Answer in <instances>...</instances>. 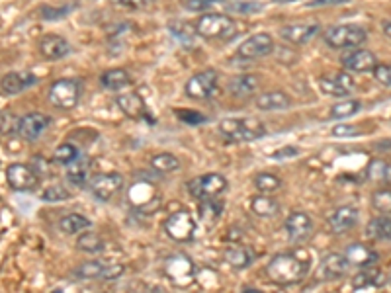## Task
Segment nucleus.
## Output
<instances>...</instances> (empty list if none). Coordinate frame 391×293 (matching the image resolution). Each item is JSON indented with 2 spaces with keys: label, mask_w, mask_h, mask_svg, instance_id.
Instances as JSON below:
<instances>
[{
  "label": "nucleus",
  "mask_w": 391,
  "mask_h": 293,
  "mask_svg": "<svg viewBox=\"0 0 391 293\" xmlns=\"http://www.w3.org/2000/svg\"><path fill=\"white\" fill-rule=\"evenodd\" d=\"M311 270V258L304 252H282L266 264V276L278 285H294L304 282Z\"/></svg>",
  "instance_id": "obj_1"
},
{
  "label": "nucleus",
  "mask_w": 391,
  "mask_h": 293,
  "mask_svg": "<svg viewBox=\"0 0 391 293\" xmlns=\"http://www.w3.org/2000/svg\"><path fill=\"white\" fill-rule=\"evenodd\" d=\"M220 133L231 143H250L262 139L266 127L257 117H227L220 122Z\"/></svg>",
  "instance_id": "obj_2"
},
{
  "label": "nucleus",
  "mask_w": 391,
  "mask_h": 293,
  "mask_svg": "<svg viewBox=\"0 0 391 293\" xmlns=\"http://www.w3.org/2000/svg\"><path fill=\"white\" fill-rule=\"evenodd\" d=\"M194 31L204 39H227L235 36V22L221 12H206L194 24Z\"/></svg>",
  "instance_id": "obj_3"
},
{
  "label": "nucleus",
  "mask_w": 391,
  "mask_h": 293,
  "mask_svg": "<svg viewBox=\"0 0 391 293\" xmlns=\"http://www.w3.org/2000/svg\"><path fill=\"white\" fill-rule=\"evenodd\" d=\"M368 39V31L358 24H341L325 29L323 41L333 49H354L360 48Z\"/></svg>",
  "instance_id": "obj_4"
},
{
  "label": "nucleus",
  "mask_w": 391,
  "mask_h": 293,
  "mask_svg": "<svg viewBox=\"0 0 391 293\" xmlns=\"http://www.w3.org/2000/svg\"><path fill=\"white\" fill-rule=\"evenodd\" d=\"M83 94V86L75 78H59L49 86L48 100L59 110H73L77 108Z\"/></svg>",
  "instance_id": "obj_5"
},
{
  "label": "nucleus",
  "mask_w": 391,
  "mask_h": 293,
  "mask_svg": "<svg viewBox=\"0 0 391 293\" xmlns=\"http://www.w3.org/2000/svg\"><path fill=\"white\" fill-rule=\"evenodd\" d=\"M229 188V182L223 174L218 172H210V174H204L188 182V192H190L192 198L200 199H215L220 198L225 190Z\"/></svg>",
  "instance_id": "obj_6"
},
{
  "label": "nucleus",
  "mask_w": 391,
  "mask_h": 293,
  "mask_svg": "<svg viewBox=\"0 0 391 293\" xmlns=\"http://www.w3.org/2000/svg\"><path fill=\"white\" fill-rule=\"evenodd\" d=\"M164 233L176 243H190L196 236V221L188 209H178L164 221Z\"/></svg>",
  "instance_id": "obj_7"
},
{
  "label": "nucleus",
  "mask_w": 391,
  "mask_h": 293,
  "mask_svg": "<svg viewBox=\"0 0 391 293\" xmlns=\"http://www.w3.org/2000/svg\"><path fill=\"white\" fill-rule=\"evenodd\" d=\"M125 186V178L120 172H104L98 174L88 182V190L92 194V198L98 201H110L114 199Z\"/></svg>",
  "instance_id": "obj_8"
},
{
  "label": "nucleus",
  "mask_w": 391,
  "mask_h": 293,
  "mask_svg": "<svg viewBox=\"0 0 391 293\" xmlns=\"http://www.w3.org/2000/svg\"><path fill=\"white\" fill-rule=\"evenodd\" d=\"M218 78L220 75L215 69H206V71L196 73L186 83V94L194 100H210L218 90Z\"/></svg>",
  "instance_id": "obj_9"
},
{
  "label": "nucleus",
  "mask_w": 391,
  "mask_h": 293,
  "mask_svg": "<svg viewBox=\"0 0 391 293\" xmlns=\"http://www.w3.org/2000/svg\"><path fill=\"white\" fill-rule=\"evenodd\" d=\"M284 229H286L287 241L292 245H304L313 236L315 223L306 211H294V213L287 215Z\"/></svg>",
  "instance_id": "obj_10"
},
{
  "label": "nucleus",
  "mask_w": 391,
  "mask_h": 293,
  "mask_svg": "<svg viewBox=\"0 0 391 293\" xmlns=\"http://www.w3.org/2000/svg\"><path fill=\"white\" fill-rule=\"evenodd\" d=\"M319 88L325 94L334 96V98H346L354 92L356 83L350 73L346 71H339V73H329L319 78Z\"/></svg>",
  "instance_id": "obj_11"
},
{
  "label": "nucleus",
  "mask_w": 391,
  "mask_h": 293,
  "mask_svg": "<svg viewBox=\"0 0 391 293\" xmlns=\"http://www.w3.org/2000/svg\"><path fill=\"white\" fill-rule=\"evenodd\" d=\"M49 125H51V117L49 115L39 114V112H29V114L18 117L16 131L26 141H38L39 137L48 131Z\"/></svg>",
  "instance_id": "obj_12"
},
{
  "label": "nucleus",
  "mask_w": 391,
  "mask_h": 293,
  "mask_svg": "<svg viewBox=\"0 0 391 293\" xmlns=\"http://www.w3.org/2000/svg\"><path fill=\"white\" fill-rule=\"evenodd\" d=\"M124 274V266H110L100 260H88L73 272L77 280H114Z\"/></svg>",
  "instance_id": "obj_13"
},
{
  "label": "nucleus",
  "mask_w": 391,
  "mask_h": 293,
  "mask_svg": "<svg viewBox=\"0 0 391 293\" xmlns=\"http://www.w3.org/2000/svg\"><path fill=\"white\" fill-rule=\"evenodd\" d=\"M321 26L317 22H297V24H287L280 28V38L292 45H307L313 38L319 36Z\"/></svg>",
  "instance_id": "obj_14"
},
{
  "label": "nucleus",
  "mask_w": 391,
  "mask_h": 293,
  "mask_svg": "<svg viewBox=\"0 0 391 293\" xmlns=\"http://www.w3.org/2000/svg\"><path fill=\"white\" fill-rule=\"evenodd\" d=\"M39 176L34 172V169L29 164H20L14 162L10 164L8 171H6V182L12 190L16 192H31V190L38 188Z\"/></svg>",
  "instance_id": "obj_15"
},
{
  "label": "nucleus",
  "mask_w": 391,
  "mask_h": 293,
  "mask_svg": "<svg viewBox=\"0 0 391 293\" xmlns=\"http://www.w3.org/2000/svg\"><path fill=\"white\" fill-rule=\"evenodd\" d=\"M276 49L274 38L270 34H255L245 39L237 49V55L243 59H260L270 55Z\"/></svg>",
  "instance_id": "obj_16"
},
{
  "label": "nucleus",
  "mask_w": 391,
  "mask_h": 293,
  "mask_svg": "<svg viewBox=\"0 0 391 293\" xmlns=\"http://www.w3.org/2000/svg\"><path fill=\"white\" fill-rule=\"evenodd\" d=\"M348 270H350V264H348L346 256L331 252L321 260L319 270H317V280L319 282H334V280H341L348 274Z\"/></svg>",
  "instance_id": "obj_17"
},
{
  "label": "nucleus",
  "mask_w": 391,
  "mask_h": 293,
  "mask_svg": "<svg viewBox=\"0 0 391 293\" xmlns=\"http://www.w3.org/2000/svg\"><path fill=\"white\" fill-rule=\"evenodd\" d=\"M360 221V211L356 206H341L329 215V229L333 235H343L354 229Z\"/></svg>",
  "instance_id": "obj_18"
},
{
  "label": "nucleus",
  "mask_w": 391,
  "mask_h": 293,
  "mask_svg": "<svg viewBox=\"0 0 391 293\" xmlns=\"http://www.w3.org/2000/svg\"><path fill=\"white\" fill-rule=\"evenodd\" d=\"M38 85V76L29 71H14V73H8V75L2 76L0 80V90L4 94L8 96H16L22 94L24 90H28L31 86Z\"/></svg>",
  "instance_id": "obj_19"
},
{
  "label": "nucleus",
  "mask_w": 391,
  "mask_h": 293,
  "mask_svg": "<svg viewBox=\"0 0 391 293\" xmlns=\"http://www.w3.org/2000/svg\"><path fill=\"white\" fill-rule=\"evenodd\" d=\"M39 53L48 61H61L73 53V48L65 38H61L57 34H48L39 41Z\"/></svg>",
  "instance_id": "obj_20"
},
{
  "label": "nucleus",
  "mask_w": 391,
  "mask_h": 293,
  "mask_svg": "<svg viewBox=\"0 0 391 293\" xmlns=\"http://www.w3.org/2000/svg\"><path fill=\"white\" fill-rule=\"evenodd\" d=\"M343 66L346 73H374L378 66V59L368 49H354L343 57Z\"/></svg>",
  "instance_id": "obj_21"
},
{
  "label": "nucleus",
  "mask_w": 391,
  "mask_h": 293,
  "mask_svg": "<svg viewBox=\"0 0 391 293\" xmlns=\"http://www.w3.org/2000/svg\"><path fill=\"white\" fill-rule=\"evenodd\" d=\"M344 256H346V260H348V264L350 268H370L374 266L378 260H380V255L374 250L372 246L364 245V243H353V245L346 246V250H344Z\"/></svg>",
  "instance_id": "obj_22"
},
{
  "label": "nucleus",
  "mask_w": 391,
  "mask_h": 293,
  "mask_svg": "<svg viewBox=\"0 0 391 293\" xmlns=\"http://www.w3.org/2000/svg\"><path fill=\"white\" fill-rule=\"evenodd\" d=\"M194 272H196V268L192 264V260L184 255H174L166 258V262H164V274L169 276L172 282L184 284L194 278Z\"/></svg>",
  "instance_id": "obj_23"
},
{
  "label": "nucleus",
  "mask_w": 391,
  "mask_h": 293,
  "mask_svg": "<svg viewBox=\"0 0 391 293\" xmlns=\"http://www.w3.org/2000/svg\"><path fill=\"white\" fill-rule=\"evenodd\" d=\"M390 282L388 274L380 268H362L360 272L353 276V287L354 290H366V287H383Z\"/></svg>",
  "instance_id": "obj_24"
},
{
  "label": "nucleus",
  "mask_w": 391,
  "mask_h": 293,
  "mask_svg": "<svg viewBox=\"0 0 391 293\" xmlns=\"http://www.w3.org/2000/svg\"><path fill=\"white\" fill-rule=\"evenodd\" d=\"M255 104L262 112H280V110L292 108V98L286 92H282V90H270V92L257 96Z\"/></svg>",
  "instance_id": "obj_25"
},
{
  "label": "nucleus",
  "mask_w": 391,
  "mask_h": 293,
  "mask_svg": "<svg viewBox=\"0 0 391 293\" xmlns=\"http://www.w3.org/2000/svg\"><path fill=\"white\" fill-rule=\"evenodd\" d=\"M90 171H92V162L88 157H78L77 161H73L67 166V182L77 186V188H83L90 182Z\"/></svg>",
  "instance_id": "obj_26"
},
{
  "label": "nucleus",
  "mask_w": 391,
  "mask_h": 293,
  "mask_svg": "<svg viewBox=\"0 0 391 293\" xmlns=\"http://www.w3.org/2000/svg\"><path fill=\"white\" fill-rule=\"evenodd\" d=\"M115 104H118V108H120L127 117L137 120V117L147 115V108H145L143 98L137 94V92H124V94H120L115 98Z\"/></svg>",
  "instance_id": "obj_27"
},
{
  "label": "nucleus",
  "mask_w": 391,
  "mask_h": 293,
  "mask_svg": "<svg viewBox=\"0 0 391 293\" xmlns=\"http://www.w3.org/2000/svg\"><path fill=\"white\" fill-rule=\"evenodd\" d=\"M225 262L235 270H245L255 262V250L245 245H231L225 250Z\"/></svg>",
  "instance_id": "obj_28"
},
{
  "label": "nucleus",
  "mask_w": 391,
  "mask_h": 293,
  "mask_svg": "<svg viewBox=\"0 0 391 293\" xmlns=\"http://www.w3.org/2000/svg\"><path fill=\"white\" fill-rule=\"evenodd\" d=\"M260 86V78L257 75H237L231 78L229 92L235 98H248L258 92Z\"/></svg>",
  "instance_id": "obj_29"
},
{
  "label": "nucleus",
  "mask_w": 391,
  "mask_h": 293,
  "mask_svg": "<svg viewBox=\"0 0 391 293\" xmlns=\"http://www.w3.org/2000/svg\"><path fill=\"white\" fill-rule=\"evenodd\" d=\"M366 236L378 243H391V215H378L368 221Z\"/></svg>",
  "instance_id": "obj_30"
},
{
  "label": "nucleus",
  "mask_w": 391,
  "mask_h": 293,
  "mask_svg": "<svg viewBox=\"0 0 391 293\" xmlns=\"http://www.w3.org/2000/svg\"><path fill=\"white\" fill-rule=\"evenodd\" d=\"M100 85L106 90L118 92V90H124V88L131 85V76H129V73L125 69H110V71H106L104 75L100 76Z\"/></svg>",
  "instance_id": "obj_31"
},
{
  "label": "nucleus",
  "mask_w": 391,
  "mask_h": 293,
  "mask_svg": "<svg viewBox=\"0 0 391 293\" xmlns=\"http://www.w3.org/2000/svg\"><path fill=\"white\" fill-rule=\"evenodd\" d=\"M250 209L258 217H274L280 213V203L274 199V196L260 194L250 199Z\"/></svg>",
  "instance_id": "obj_32"
},
{
  "label": "nucleus",
  "mask_w": 391,
  "mask_h": 293,
  "mask_svg": "<svg viewBox=\"0 0 391 293\" xmlns=\"http://www.w3.org/2000/svg\"><path fill=\"white\" fill-rule=\"evenodd\" d=\"M57 227L65 235H80V233H85L86 229L90 227V219H86L80 213H69V215H63L59 219Z\"/></svg>",
  "instance_id": "obj_33"
},
{
  "label": "nucleus",
  "mask_w": 391,
  "mask_h": 293,
  "mask_svg": "<svg viewBox=\"0 0 391 293\" xmlns=\"http://www.w3.org/2000/svg\"><path fill=\"white\" fill-rule=\"evenodd\" d=\"M77 248L86 255H98L104 250V238L94 231H85L77 238Z\"/></svg>",
  "instance_id": "obj_34"
},
{
  "label": "nucleus",
  "mask_w": 391,
  "mask_h": 293,
  "mask_svg": "<svg viewBox=\"0 0 391 293\" xmlns=\"http://www.w3.org/2000/svg\"><path fill=\"white\" fill-rule=\"evenodd\" d=\"M151 169L159 174H171V172H176L180 169V161L178 157H174L172 152H159L151 157Z\"/></svg>",
  "instance_id": "obj_35"
},
{
  "label": "nucleus",
  "mask_w": 391,
  "mask_h": 293,
  "mask_svg": "<svg viewBox=\"0 0 391 293\" xmlns=\"http://www.w3.org/2000/svg\"><path fill=\"white\" fill-rule=\"evenodd\" d=\"M255 186L260 194H266V196H272L276 194L278 190L282 188V178L272 174V172H260L255 176Z\"/></svg>",
  "instance_id": "obj_36"
},
{
  "label": "nucleus",
  "mask_w": 391,
  "mask_h": 293,
  "mask_svg": "<svg viewBox=\"0 0 391 293\" xmlns=\"http://www.w3.org/2000/svg\"><path fill=\"white\" fill-rule=\"evenodd\" d=\"M262 6L264 4L257 0H225L223 10L233 12V14H255V12H260Z\"/></svg>",
  "instance_id": "obj_37"
},
{
  "label": "nucleus",
  "mask_w": 391,
  "mask_h": 293,
  "mask_svg": "<svg viewBox=\"0 0 391 293\" xmlns=\"http://www.w3.org/2000/svg\"><path fill=\"white\" fill-rule=\"evenodd\" d=\"M78 157H80V152H78V147L77 145H73V143H63V145H59L55 152H53V162L55 164H61V166H69L73 161H77Z\"/></svg>",
  "instance_id": "obj_38"
},
{
  "label": "nucleus",
  "mask_w": 391,
  "mask_h": 293,
  "mask_svg": "<svg viewBox=\"0 0 391 293\" xmlns=\"http://www.w3.org/2000/svg\"><path fill=\"white\" fill-rule=\"evenodd\" d=\"M223 213V203L215 199H204L200 206V217L206 223H215L220 215Z\"/></svg>",
  "instance_id": "obj_39"
},
{
  "label": "nucleus",
  "mask_w": 391,
  "mask_h": 293,
  "mask_svg": "<svg viewBox=\"0 0 391 293\" xmlns=\"http://www.w3.org/2000/svg\"><path fill=\"white\" fill-rule=\"evenodd\" d=\"M360 110V102L358 100H343V102H336L331 108V115L333 120H346V117H353L356 112Z\"/></svg>",
  "instance_id": "obj_40"
},
{
  "label": "nucleus",
  "mask_w": 391,
  "mask_h": 293,
  "mask_svg": "<svg viewBox=\"0 0 391 293\" xmlns=\"http://www.w3.org/2000/svg\"><path fill=\"white\" fill-rule=\"evenodd\" d=\"M372 208L380 215H391V190L382 188L376 190L372 194Z\"/></svg>",
  "instance_id": "obj_41"
},
{
  "label": "nucleus",
  "mask_w": 391,
  "mask_h": 293,
  "mask_svg": "<svg viewBox=\"0 0 391 293\" xmlns=\"http://www.w3.org/2000/svg\"><path fill=\"white\" fill-rule=\"evenodd\" d=\"M71 196L73 194H71V190L67 186H63V184H49L48 188H43L39 198L43 199V201H51L53 203V201H65Z\"/></svg>",
  "instance_id": "obj_42"
},
{
  "label": "nucleus",
  "mask_w": 391,
  "mask_h": 293,
  "mask_svg": "<svg viewBox=\"0 0 391 293\" xmlns=\"http://www.w3.org/2000/svg\"><path fill=\"white\" fill-rule=\"evenodd\" d=\"M73 10H75V6H71V4H67V6H43L39 10V18L45 20V22H57V20L69 16Z\"/></svg>",
  "instance_id": "obj_43"
},
{
  "label": "nucleus",
  "mask_w": 391,
  "mask_h": 293,
  "mask_svg": "<svg viewBox=\"0 0 391 293\" xmlns=\"http://www.w3.org/2000/svg\"><path fill=\"white\" fill-rule=\"evenodd\" d=\"M391 174L390 164L385 161H372L366 169V176L374 182H380V180H388Z\"/></svg>",
  "instance_id": "obj_44"
},
{
  "label": "nucleus",
  "mask_w": 391,
  "mask_h": 293,
  "mask_svg": "<svg viewBox=\"0 0 391 293\" xmlns=\"http://www.w3.org/2000/svg\"><path fill=\"white\" fill-rule=\"evenodd\" d=\"M225 0H184V6L190 12H208L213 8H223Z\"/></svg>",
  "instance_id": "obj_45"
},
{
  "label": "nucleus",
  "mask_w": 391,
  "mask_h": 293,
  "mask_svg": "<svg viewBox=\"0 0 391 293\" xmlns=\"http://www.w3.org/2000/svg\"><path fill=\"white\" fill-rule=\"evenodd\" d=\"M299 149L294 147V145H287V147H282L280 151H274L270 157L274 159V161H287V159H296L299 157Z\"/></svg>",
  "instance_id": "obj_46"
},
{
  "label": "nucleus",
  "mask_w": 391,
  "mask_h": 293,
  "mask_svg": "<svg viewBox=\"0 0 391 293\" xmlns=\"http://www.w3.org/2000/svg\"><path fill=\"white\" fill-rule=\"evenodd\" d=\"M374 78L383 86H391V65H378L374 69Z\"/></svg>",
  "instance_id": "obj_47"
},
{
  "label": "nucleus",
  "mask_w": 391,
  "mask_h": 293,
  "mask_svg": "<svg viewBox=\"0 0 391 293\" xmlns=\"http://www.w3.org/2000/svg\"><path fill=\"white\" fill-rule=\"evenodd\" d=\"M115 2L127 10H145L155 4V0H115Z\"/></svg>",
  "instance_id": "obj_48"
},
{
  "label": "nucleus",
  "mask_w": 391,
  "mask_h": 293,
  "mask_svg": "<svg viewBox=\"0 0 391 293\" xmlns=\"http://www.w3.org/2000/svg\"><path fill=\"white\" fill-rule=\"evenodd\" d=\"M31 169H34V172L38 174L39 178H43L45 174H49V171H51V162H48L43 157H34L31 159Z\"/></svg>",
  "instance_id": "obj_49"
},
{
  "label": "nucleus",
  "mask_w": 391,
  "mask_h": 293,
  "mask_svg": "<svg viewBox=\"0 0 391 293\" xmlns=\"http://www.w3.org/2000/svg\"><path fill=\"white\" fill-rule=\"evenodd\" d=\"M16 123L18 120H14L12 114H2L0 115V133H14L16 131Z\"/></svg>",
  "instance_id": "obj_50"
},
{
  "label": "nucleus",
  "mask_w": 391,
  "mask_h": 293,
  "mask_svg": "<svg viewBox=\"0 0 391 293\" xmlns=\"http://www.w3.org/2000/svg\"><path fill=\"white\" fill-rule=\"evenodd\" d=\"M350 0H309L306 6L307 8H327V6H341V4H348Z\"/></svg>",
  "instance_id": "obj_51"
},
{
  "label": "nucleus",
  "mask_w": 391,
  "mask_h": 293,
  "mask_svg": "<svg viewBox=\"0 0 391 293\" xmlns=\"http://www.w3.org/2000/svg\"><path fill=\"white\" fill-rule=\"evenodd\" d=\"M333 135L334 137H354L358 135V129L353 125H334Z\"/></svg>",
  "instance_id": "obj_52"
},
{
  "label": "nucleus",
  "mask_w": 391,
  "mask_h": 293,
  "mask_svg": "<svg viewBox=\"0 0 391 293\" xmlns=\"http://www.w3.org/2000/svg\"><path fill=\"white\" fill-rule=\"evenodd\" d=\"M391 139H385V141H378L376 143V149H378V151H390L391 147Z\"/></svg>",
  "instance_id": "obj_53"
},
{
  "label": "nucleus",
  "mask_w": 391,
  "mask_h": 293,
  "mask_svg": "<svg viewBox=\"0 0 391 293\" xmlns=\"http://www.w3.org/2000/svg\"><path fill=\"white\" fill-rule=\"evenodd\" d=\"M383 34L391 39V22H385V24H383Z\"/></svg>",
  "instance_id": "obj_54"
},
{
  "label": "nucleus",
  "mask_w": 391,
  "mask_h": 293,
  "mask_svg": "<svg viewBox=\"0 0 391 293\" xmlns=\"http://www.w3.org/2000/svg\"><path fill=\"white\" fill-rule=\"evenodd\" d=\"M241 293H264V292H260V290H257V287H243V290H241Z\"/></svg>",
  "instance_id": "obj_55"
},
{
  "label": "nucleus",
  "mask_w": 391,
  "mask_h": 293,
  "mask_svg": "<svg viewBox=\"0 0 391 293\" xmlns=\"http://www.w3.org/2000/svg\"><path fill=\"white\" fill-rule=\"evenodd\" d=\"M272 2H276V4H290V2H297V0H272Z\"/></svg>",
  "instance_id": "obj_56"
},
{
  "label": "nucleus",
  "mask_w": 391,
  "mask_h": 293,
  "mask_svg": "<svg viewBox=\"0 0 391 293\" xmlns=\"http://www.w3.org/2000/svg\"><path fill=\"white\" fill-rule=\"evenodd\" d=\"M53 293H61V292H59V290H57V292H53Z\"/></svg>",
  "instance_id": "obj_57"
},
{
  "label": "nucleus",
  "mask_w": 391,
  "mask_h": 293,
  "mask_svg": "<svg viewBox=\"0 0 391 293\" xmlns=\"http://www.w3.org/2000/svg\"><path fill=\"white\" fill-rule=\"evenodd\" d=\"M390 284H391V276H390Z\"/></svg>",
  "instance_id": "obj_58"
}]
</instances>
